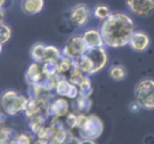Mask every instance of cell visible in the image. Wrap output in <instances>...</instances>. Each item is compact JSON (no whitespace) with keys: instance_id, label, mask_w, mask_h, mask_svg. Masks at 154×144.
<instances>
[{"instance_id":"1","label":"cell","mask_w":154,"mask_h":144,"mask_svg":"<svg viewBox=\"0 0 154 144\" xmlns=\"http://www.w3.org/2000/svg\"><path fill=\"white\" fill-rule=\"evenodd\" d=\"M134 32L135 26L133 19L122 12L111 13L103 20L99 28L103 44L112 49H120L128 45Z\"/></svg>"},{"instance_id":"2","label":"cell","mask_w":154,"mask_h":144,"mask_svg":"<svg viewBox=\"0 0 154 144\" xmlns=\"http://www.w3.org/2000/svg\"><path fill=\"white\" fill-rule=\"evenodd\" d=\"M77 130L80 139L96 140L103 131V123L96 115L77 114Z\"/></svg>"},{"instance_id":"3","label":"cell","mask_w":154,"mask_h":144,"mask_svg":"<svg viewBox=\"0 0 154 144\" xmlns=\"http://www.w3.org/2000/svg\"><path fill=\"white\" fill-rule=\"evenodd\" d=\"M28 102L29 97H26L16 91H5L0 96V110L7 116H15L24 112Z\"/></svg>"},{"instance_id":"4","label":"cell","mask_w":154,"mask_h":144,"mask_svg":"<svg viewBox=\"0 0 154 144\" xmlns=\"http://www.w3.org/2000/svg\"><path fill=\"white\" fill-rule=\"evenodd\" d=\"M135 101L141 108L154 110V80L143 79L136 84L134 89Z\"/></svg>"},{"instance_id":"5","label":"cell","mask_w":154,"mask_h":144,"mask_svg":"<svg viewBox=\"0 0 154 144\" xmlns=\"http://www.w3.org/2000/svg\"><path fill=\"white\" fill-rule=\"evenodd\" d=\"M52 100L45 98H29L28 105L24 110V114L28 119L37 116H49V105Z\"/></svg>"},{"instance_id":"6","label":"cell","mask_w":154,"mask_h":144,"mask_svg":"<svg viewBox=\"0 0 154 144\" xmlns=\"http://www.w3.org/2000/svg\"><path fill=\"white\" fill-rule=\"evenodd\" d=\"M87 50L88 49H87L86 43L82 39V36L76 35V36L69 38V40L66 41V45L62 50V55L73 60L85 54Z\"/></svg>"},{"instance_id":"7","label":"cell","mask_w":154,"mask_h":144,"mask_svg":"<svg viewBox=\"0 0 154 144\" xmlns=\"http://www.w3.org/2000/svg\"><path fill=\"white\" fill-rule=\"evenodd\" d=\"M129 11L139 17H149L154 14V0H127Z\"/></svg>"},{"instance_id":"8","label":"cell","mask_w":154,"mask_h":144,"mask_svg":"<svg viewBox=\"0 0 154 144\" xmlns=\"http://www.w3.org/2000/svg\"><path fill=\"white\" fill-rule=\"evenodd\" d=\"M85 54L88 56L91 63H92L93 66L92 75H95L98 72H100L108 62V55L103 46L88 49Z\"/></svg>"},{"instance_id":"9","label":"cell","mask_w":154,"mask_h":144,"mask_svg":"<svg viewBox=\"0 0 154 144\" xmlns=\"http://www.w3.org/2000/svg\"><path fill=\"white\" fill-rule=\"evenodd\" d=\"M55 93L60 97L73 100L79 95L78 87L73 83H71L64 75H59V77H58L57 83L55 86Z\"/></svg>"},{"instance_id":"10","label":"cell","mask_w":154,"mask_h":144,"mask_svg":"<svg viewBox=\"0 0 154 144\" xmlns=\"http://www.w3.org/2000/svg\"><path fill=\"white\" fill-rule=\"evenodd\" d=\"M70 112V103L63 97L54 98L49 105L50 118H63Z\"/></svg>"},{"instance_id":"11","label":"cell","mask_w":154,"mask_h":144,"mask_svg":"<svg viewBox=\"0 0 154 144\" xmlns=\"http://www.w3.org/2000/svg\"><path fill=\"white\" fill-rule=\"evenodd\" d=\"M90 18V10L86 4L80 3L72 8L70 13V21L74 26H84Z\"/></svg>"},{"instance_id":"12","label":"cell","mask_w":154,"mask_h":144,"mask_svg":"<svg viewBox=\"0 0 154 144\" xmlns=\"http://www.w3.org/2000/svg\"><path fill=\"white\" fill-rule=\"evenodd\" d=\"M150 38L146 33L141 31H135L131 36L129 45L135 52H143L149 47Z\"/></svg>"},{"instance_id":"13","label":"cell","mask_w":154,"mask_h":144,"mask_svg":"<svg viewBox=\"0 0 154 144\" xmlns=\"http://www.w3.org/2000/svg\"><path fill=\"white\" fill-rule=\"evenodd\" d=\"M43 77H45V75H43L42 70H41V63H39V62H33L29 66L24 78H26V81L29 85H32V84L39 83L43 79Z\"/></svg>"},{"instance_id":"14","label":"cell","mask_w":154,"mask_h":144,"mask_svg":"<svg viewBox=\"0 0 154 144\" xmlns=\"http://www.w3.org/2000/svg\"><path fill=\"white\" fill-rule=\"evenodd\" d=\"M85 43L87 45V49H94V47L103 46V37H101L99 31L97 30H88L84 35H82Z\"/></svg>"},{"instance_id":"15","label":"cell","mask_w":154,"mask_h":144,"mask_svg":"<svg viewBox=\"0 0 154 144\" xmlns=\"http://www.w3.org/2000/svg\"><path fill=\"white\" fill-rule=\"evenodd\" d=\"M45 5L43 0H22L21 1V11L26 15L33 16L40 13Z\"/></svg>"},{"instance_id":"16","label":"cell","mask_w":154,"mask_h":144,"mask_svg":"<svg viewBox=\"0 0 154 144\" xmlns=\"http://www.w3.org/2000/svg\"><path fill=\"white\" fill-rule=\"evenodd\" d=\"M92 107V100L90 97H84V96H77L74 99L73 104V112L77 114H88Z\"/></svg>"},{"instance_id":"17","label":"cell","mask_w":154,"mask_h":144,"mask_svg":"<svg viewBox=\"0 0 154 144\" xmlns=\"http://www.w3.org/2000/svg\"><path fill=\"white\" fill-rule=\"evenodd\" d=\"M41 70H42L45 77H53L58 75L56 60H47V61L41 62Z\"/></svg>"},{"instance_id":"18","label":"cell","mask_w":154,"mask_h":144,"mask_svg":"<svg viewBox=\"0 0 154 144\" xmlns=\"http://www.w3.org/2000/svg\"><path fill=\"white\" fill-rule=\"evenodd\" d=\"M78 92H79V96H84V97H90L91 94L93 92L92 88V83H91V79L89 75H86L82 82L78 84Z\"/></svg>"},{"instance_id":"19","label":"cell","mask_w":154,"mask_h":144,"mask_svg":"<svg viewBox=\"0 0 154 144\" xmlns=\"http://www.w3.org/2000/svg\"><path fill=\"white\" fill-rule=\"evenodd\" d=\"M56 63H57L58 74H60V75L68 74L69 70H70L73 66L72 59H70V58L66 57V56H63V55H61L56 60Z\"/></svg>"},{"instance_id":"20","label":"cell","mask_w":154,"mask_h":144,"mask_svg":"<svg viewBox=\"0 0 154 144\" xmlns=\"http://www.w3.org/2000/svg\"><path fill=\"white\" fill-rule=\"evenodd\" d=\"M45 45L43 43H36L32 46L31 49V57L34 60V62H41L43 61V57H45Z\"/></svg>"},{"instance_id":"21","label":"cell","mask_w":154,"mask_h":144,"mask_svg":"<svg viewBox=\"0 0 154 144\" xmlns=\"http://www.w3.org/2000/svg\"><path fill=\"white\" fill-rule=\"evenodd\" d=\"M85 76H86V74H84L82 70L76 68L75 66H72V68L68 73V80L74 85L78 86V84L82 82V80L84 79Z\"/></svg>"},{"instance_id":"22","label":"cell","mask_w":154,"mask_h":144,"mask_svg":"<svg viewBox=\"0 0 154 144\" xmlns=\"http://www.w3.org/2000/svg\"><path fill=\"white\" fill-rule=\"evenodd\" d=\"M110 77L115 81H122L126 78L127 70L124 66L122 65H114L110 68Z\"/></svg>"},{"instance_id":"23","label":"cell","mask_w":154,"mask_h":144,"mask_svg":"<svg viewBox=\"0 0 154 144\" xmlns=\"http://www.w3.org/2000/svg\"><path fill=\"white\" fill-rule=\"evenodd\" d=\"M63 122L69 130L74 131L77 127V112H69L68 114L63 117Z\"/></svg>"},{"instance_id":"24","label":"cell","mask_w":154,"mask_h":144,"mask_svg":"<svg viewBox=\"0 0 154 144\" xmlns=\"http://www.w3.org/2000/svg\"><path fill=\"white\" fill-rule=\"evenodd\" d=\"M68 134H69V129L52 131V136L50 138L49 142L51 144H62L64 140H66Z\"/></svg>"},{"instance_id":"25","label":"cell","mask_w":154,"mask_h":144,"mask_svg":"<svg viewBox=\"0 0 154 144\" xmlns=\"http://www.w3.org/2000/svg\"><path fill=\"white\" fill-rule=\"evenodd\" d=\"M60 56H61V53H60V51L57 47L53 46V45H45L43 61H47V60H57Z\"/></svg>"},{"instance_id":"26","label":"cell","mask_w":154,"mask_h":144,"mask_svg":"<svg viewBox=\"0 0 154 144\" xmlns=\"http://www.w3.org/2000/svg\"><path fill=\"white\" fill-rule=\"evenodd\" d=\"M12 37V28L7 23L2 22L0 23V43L5 44L11 39Z\"/></svg>"},{"instance_id":"27","label":"cell","mask_w":154,"mask_h":144,"mask_svg":"<svg viewBox=\"0 0 154 144\" xmlns=\"http://www.w3.org/2000/svg\"><path fill=\"white\" fill-rule=\"evenodd\" d=\"M111 13H112L111 10H110L107 5H103V4L97 5L94 10V16L100 20H105Z\"/></svg>"},{"instance_id":"28","label":"cell","mask_w":154,"mask_h":144,"mask_svg":"<svg viewBox=\"0 0 154 144\" xmlns=\"http://www.w3.org/2000/svg\"><path fill=\"white\" fill-rule=\"evenodd\" d=\"M80 138L78 136H75L74 135V131H71L69 130V134L66 136V140L63 141L62 144H79L80 143Z\"/></svg>"},{"instance_id":"29","label":"cell","mask_w":154,"mask_h":144,"mask_svg":"<svg viewBox=\"0 0 154 144\" xmlns=\"http://www.w3.org/2000/svg\"><path fill=\"white\" fill-rule=\"evenodd\" d=\"M17 144H32V139L29 135L26 134H20L17 135L15 138Z\"/></svg>"},{"instance_id":"30","label":"cell","mask_w":154,"mask_h":144,"mask_svg":"<svg viewBox=\"0 0 154 144\" xmlns=\"http://www.w3.org/2000/svg\"><path fill=\"white\" fill-rule=\"evenodd\" d=\"M5 9H0V23L5 22Z\"/></svg>"},{"instance_id":"31","label":"cell","mask_w":154,"mask_h":144,"mask_svg":"<svg viewBox=\"0 0 154 144\" xmlns=\"http://www.w3.org/2000/svg\"><path fill=\"white\" fill-rule=\"evenodd\" d=\"M79 144H96L94 140H87V139H82Z\"/></svg>"},{"instance_id":"32","label":"cell","mask_w":154,"mask_h":144,"mask_svg":"<svg viewBox=\"0 0 154 144\" xmlns=\"http://www.w3.org/2000/svg\"><path fill=\"white\" fill-rule=\"evenodd\" d=\"M7 2H8V0H0V9H5Z\"/></svg>"},{"instance_id":"33","label":"cell","mask_w":154,"mask_h":144,"mask_svg":"<svg viewBox=\"0 0 154 144\" xmlns=\"http://www.w3.org/2000/svg\"><path fill=\"white\" fill-rule=\"evenodd\" d=\"M5 144H17V142H16L15 139H12V140H10V141H8Z\"/></svg>"},{"instance_id":"34","label":"cell","mask_w":154,"mask_h":144,"mask_svg":"<svg viewBox=\"0 0 154 144\" xmlns=\"http://www.w3.org/2000/svg\"><path fill=\"white\" fill-rule=\"evenodd\" d=\"M1 52H2V44L0 43V54H1Z\"/></svg>"},{"instance_id":"35","label":"cell","mask_w":154,"mask_h":144,"mask_svg":"<svg viewBox=\"0 0 154 144\" xmlns=\"http://www.w3.org/2000/svg\"><path fill=\"white\" fill-rule=\"evenodd\" d=\"M49 144H51V143H49Z\"/></svg>"}]
</instances>
